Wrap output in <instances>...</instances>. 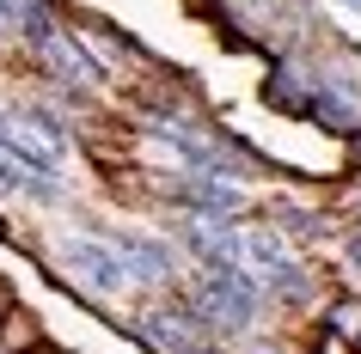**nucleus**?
Returning <instances> with one entry per match:
<instances>
[{
	"mask_svg": "<svg viewBox=\"0 0 361 354\" xmlns=\"http://www.w3.org/2000/svg\"><path fill=\"white\" fill-rule=\"evenodd\" d=\"M0 159L37 189L43 202L61 196V159H68V129L37 104H0Z\"/></svg>",
	"mask_w": 361,
	"mask_h": 354,
	"instance_id": "1",
	"label": "nucleus"
},
{
	"mask_svg": "<svg viewBox=\"0 0 361 354\" xmlns=\"http://www.w3.org/2000/svg\"><path fill=\"white\" fill-rule=\"evenodd\" d=\"M257 305H264V281L251 269H202L190 281V312L202 317V330L214 336H245L257 324Z\"/></svg>",
	"mask_w": 361,
	"mask_h": 354,
	"instance_id": "2",
	"label": "nucleus"
},
{
	"mask_svg": "<svg viewBox=\"0 0 361 354\" xmlns=\"http://www.w3.org/2000/svg\"><path fill=\"white\" fill-rule=\"evenodd\" d=\"M56 263H61V275L92 299H123L129 281H135L123 251H116V239H98V232H68V239H56Z\"/></svg>",
	"mask_w": 361,
	"mask_h": 354,
	"instance_id": "3",
	"label": "nucleus"
},
{
	"mask_svg": "<svg viewBox=\"0 0 361 354\" xmlns=\"http://www.w3.org/2000/svg\"><path fill=\"white\" fill-rule=\"evenodd\" d=\"M184 251L202 257V269H245V226H227V214H190L178 226Z\"/></svg>",
	"mask_w": 361,
	"mask_h": 354,
	"instance_id": "4",
	"label": "nucleus"
},
{
	"mask_svg": "<svg viewBox=\"0 0 361 354\" xmlns=\"http://www.w3.org/2000/svg\"><path fill=\"white\" fill-rule=\"evenodd\" d=\"M43 61V74H56L61 86H80V92H92L98 80H104V68H98L92 56H86V43L74 37V31H49L43 43H31Z\"/></svg>",
	"mask_w": 361,
	"mask_h": 354,
	"instance_id": "5",
	"label": "nucleus"
},
{
	"mask_svg": "<svg viewBox=\"0 0 361 354\" xmlns=\"http://www.w3.org/2000/svg\"><path fill=\"white\" fill-rule=\"evenodd\" d=\"M171 196L190 214H239L245 208V189L233 184V177H221V171H190V177L171 184Z\"/></svg>",
	"mask_w": 361,
	"mask_h": 354,
	"instance_id": "6",
	"label": "nucleus"
},
{
	"mask_svg": "<svg viewBox=\"0 0 361 354\" xmlns=\"http://www.w3.org/2000/svg\"><path fill=\"white\" fill-rule=\"evenodd\" d=\"M116 251H123V263H129L135 281H147V287L171 281V251L159 239H147V232H116Z\"/></svg>",
	"mask_w": 361,
	"mask_h": 354,
	"instance_id": "7",
	"label": "nucleus"
},
{
	"mask_svg": "<svg viewBox=\"0 0 361 354\" xmlns=\"http://www.w3.org/2000/svg\"><path fill=\"white\" fill-rule=\"evenodd\" d=\"M288 239H282V226H245V269L257 281L276 275V269H288Z\"/></svg>",
	"mask_w": 361,
	"mask_h": 354,
	"instance_id": "8",
	"label": "nucleus"
},
{
	"mask_svg": "<svg viewBox=\"0 0 361 354\" xmlns=\"http://www.w3.org/2000/svg\"><path fill=\"white\" fill-rule=\"evenodd\" d=\"M0 6H6V19L19 25L25 43H43L49 31H56V19H49V0H0Z\"/></svg>",
	"mask_w": 361,
	"mask_h": 354,
	"instance_id": "9",
	"label": "nucleus"
},
{
	"mask_svg": "<svg viewBox=\"0 0 361 354\" xmlns=\"http://www.w3.org/2000/svg\"><path fill=\"white\" fill-rule=\"evenodd\" d=\"M331 330H337L343 342H361V299H343V305H331Z\"/></svg>",
	"mask_w": 361,
	"mask_h": 354,
	"instance_id": "10",
	"label": "nucleus"
},
{
	"mask_svg": "<svg viewBox=\"0 0 361 354\" xmlns=\"http://www.w3.org/2000/svg\"><path fill=\"white\" fill-rule=\"evenodd\" d=\"M264 287H269V293H282V299H300V293H306V275L294 269V263H288V269H276V275H264Z\"/></svg>",
	"mask_w": 361,
	"mask_h": 354,
	"instance_id": "11",
	"label": "nucleus"
},
{
	"mask_svg": "<svg viewBox=\"0 0 361 354\" xmlns=\"http://www.w3.org/2000/svg\"><path fill=\"white\" fill-rule=\"evenodd\" d=\"M233 6H239V13H245V19H269V13H276V6H282V0H233Z\"/></svg>",
	"mask_w": 361,
	"mask_h": 354,
	"instance_id": "12",
	"label": "nucleus"
},
{
	"mask_svg": "<svg viewBox=\"0 0 361 354\" xmlns=\"http://www.w3.org/2000/svg\"><path fill=\"white\" fill-rule=\"evenodd\" d=\"M0 37H19V25L6 19V6H0Z\"/></svg>",
	"mask_w": 361,
	"mask_h": 354,
	"instance_id": "13",
	"label": "nucleus"
},
{
	"mask_svg": "<svg viewBox=\"0 0 361 354\" xmlns=\"http://www.w3.org/2000/svg\"><path fill=\"white\" fill-rule=\"evenodd\" d=\"M251 354H276V348H251Z\"/></svg>",
	"mask_w": 361,
	"mask_h": 354,
	"instance_id": "14",
	"label": "nucleus"
}]
</instances>
